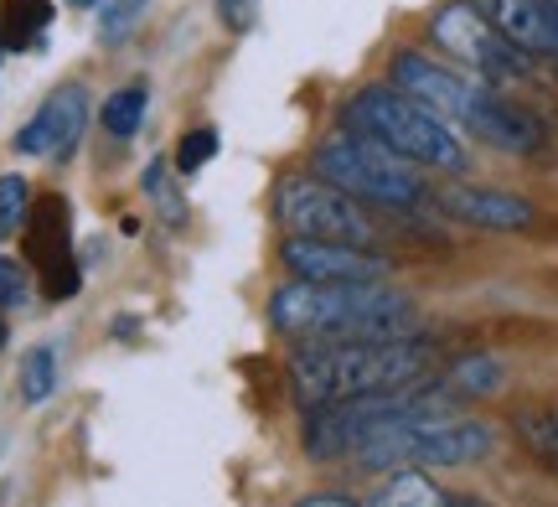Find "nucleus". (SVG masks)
<instances>
[{
  "label": "nucleus",
  "mask_w": 558,
  "mask_h": 507,
  "mask_svg": "<svg viewBox=\"0 0 558 507\" xmlns=\"http://www.w3.org/2000/svg\"><path fill=\"white\" fill-rule=\"evenodd\" d=\"M254 11H259V0H218V16L228 32H248V26H254Z\"/></svg>",
  "instance_id": "obj_25"
},
{
  "label": "nucleus",
  "mask_w": 558,
  "mask_h": 507,
  "mask_svg": "<svg viewBox=\"0 0 558 507\" xmlns=\"http://www.w3.org/2000/svg\"><path fill=\"white\" fill-rule=\"evenodd\" d=\"M279 264H284L295 280H316V285L388 280V259L373 254L367 244H331V239H295V233L279 244Z\"/></svg>",
  "instance_id": "obj_10"
},
{
  "label": "nucleus",
  "mask_w": 558,
  "mask_h": 507,
  "mask_svg": "<svg viewBox=\"0 0 558 507\" xmlns=\"http://www.w3.org/2000/svg\"><path fill=\"white\" fill-rule=\"evenodd\" d=\"M378 507H450V492L439 487L424 467H399L388 476Z\"/></svg>",
  "instance_id": "obj_18"
},
{
  "label": "nucleus",
  "mask_w": 558,
  "mask_h": 507,
  "mask_svg": "<svg viewBox=\"0 0 558 507\" xmlns=\"http://www.w3.org/2000/svg\"><path fill=\"white\" fill-rule=\"evenodd\" d=\"M275 218L295 239H331V244H373V218L357 197L320 177H284L275 186Z\"/></svg>",
  "instance_id": "obj_6"
},
{
  "label": "nucleus",
  "mask_w": 558,
  "mask_h": 507,
  "mask_svg": "<svg viewBox=\"0 0 558 507\" xmlns=\"http://www.w3.org/2000/svg\"><path fill=\"white\" fill-rule=\"evenodd\" d=\"M507 41L533 58H558V0H471Z\"/></svg>",
  "instance_id": "obj_13"
},
{
  "label": "nucleus",
  "mask_w": 558,
  "mask_h": 507,
  "mask_svg": "<svg viewBox=\"0 0 558 507\" xmlns=\"http://www.w3.org/2000/svg\"><path fill=\"white\" fill-rule=\"evenodd\" d=\"M429 37H435L439 52H450L465 73L497 83V88L507 79H522V73H527V62H533V52H522L518 41L501 37L497 26L481 16L471 0H450V5H439L435 21H429Z\"/></svg>",
  "instance_id": "obj_7"
},
{
  "label": "nucleus",
  "mask_w": 558,
  "mask_h": 507,
  "mask_svg": "<svg viewBox=\"0 0 558 507\" xmlns=\"http://www.w3.org/2000/svg\"><path fill=\"white\" fill-rule=\"evenodd\" d=\"M512 435H518V446L558 482V405L518 409V414H512Z\"/></svg>",
  "instance_id": "obj_14"
},
{
  "label": "nucleus",
  "mask_w": 558,
  "mask_h": 507,
  "mask_svg": "<svg viewBox=\"0 0 558 507\" xmlns=\"http://www.w3.org/2000/svg\"><path fill=\"white\" fill-rule=\"evenodd\" d=\"M497 450V430L481 420H460V414H439V420H403V425L378 430L373 440L357 446L362 471H399V467H424V471H460L481 467Z\"/></svg>",
  "instance_id": "obj_4"
},
{
  "label": "nucleus",
  "mask_w": 558,
  "mask_h": 507,
  "mask_svg": "<svg viewBox=\"0 0 558 507\" xmlns=\"http://www.w3.org/2000/svg\"><path fill=\"white\" fill-rule=\"evenodd\" d=\"M140 186H145V197L156 203L160 213V224L166 228H186V197H181V186H177V166H171V156H150V166L140 171Z\"/></svg>",
  "instance_id": "obj_17"
},
{
  "label": "nucleus",
  "mask_w": 558,
  "mask_h": 507,
  "mask_svg": "<svg viewBox=\"0 0 558 507\" xmlns=\"http://www.w3.org/2000/svg\"><path fill=\"white\" fill-rule=\"evenodd\" d=\"M145 109H150V88H145V83H124V88H114V94L104 99L99 120L114 141H135L140 124H145Z\"/></svg>",
  "instance_id": "obj_19"
},
{
  "label": "nucleus",
  "mask_w": 558,
  "mask_h": 507,
  "mask_svg": "<svg viewBox=\"0 0 558 507\" xmlns=\"http://www.w3.org/2000/svg\"><path fill=\"white\" fill-rule=\"evenodd\" d=\"M5 337H11V326H5V311H0V352H5Z\"/></svg>",
  "instance_id": "obj_29"
},
{
  "label": "nucleus",
  "mask_w": 558,
  "mask_h": 507,
  "mask_svg": "<svg viewBox=\"0 0 558 507\" xmlns=\"http://www.w3.org/2000/svg\"><path fill=\"white\" fill-rule=\"evenodd\" d=\"M88 124V88L83 83H62L58 94H47L41 109L16 130V150L32 161H73Z\"/></svg>",
  "instance_id": "obj_11"
},
{
  "label": "nucleus",
  "mask_w": 558,
  "mask_h": 507,
  "mask_svg": "<svg viewBox=\"0 0 558 507\" xmlns=\"http://www.w3.org/2000/svg\"><path fill=\"white\" fill-rule=\"evenodd\" d=\"M435 367L429 337H341V342H305L290 358V394L300 409L388 394V388L418 384Z\"/></svg>",
  "instance_id": "obj_1"
},
{
  "label": "nucleus",
  "mask_w": 558,
  "mask_h": 507,
  "mask_svg": "<svg viewBox=\"0 0 558 507\" xmlns=\"http://www.w3.org/2000/svg\"><path fill=\"white\" fill-rule=\"evenodd\" d=\"M26 259L37 269L47 301H73L83 290L78 259H73V207L58 192H41L26 207Z\"/></svg>",
  "instance_id": "obj_9"
},
{
  "label": "nucleus",
  "mask_w": 558,
  "mask_h": 507,
  "mask_svg": "<svg viewBox=\"0 0 558 507\" xmlns=\"http://www.w3.org/2000/svg\"><path fill=\"white\" fill-rule=\"evenodd\" d=\"M439 384L465 405V399H486V394H497V388L507 384V367H501V358L471 352V358H456V363L445 367V373H439Z\"/></svg>",
  "instance_id": "obj_16"
},
{
  "label": "nucleus",
  "mask_w": 558,
  "mask_h": 507,
  "mask_svg": "<svg viewBox=\"0 0 558 507\" xmlns=\"http://www.w3.org/2000/svg\"><path fill=\"white\" fill-rule=\"evenodd\" d=\"M150 0H99V41H124Z\"/></svg>",
  "instance_id": "obj_22"
},
{
  "label": "nucleus",
  "mask_w": 558,
  "mask_h": 507,
  "mask_svg": "<svg viewBox=\"0 0 558 507\" xmlns=\"http://www.w3.org/2000/svg\"><path fill=\"white\" fill-rule=\"evenodd\" d=\"M213 156H218V130H213V124H197V130H186V135H181L171 166H177V177H197Z\"/></svg>",
  "instance_id": "obj_21"
},
{
  "label": "nucleus",
  "mask_w": 558,
  "mask_h": 507,
  "mask_svg": "<svg viewBox=\"0 0 558 507\" xmlns=\"http://www.w3.org/2000/svg\"><path fill=\"white\" fill-rule=\"evenodd\" d=\"M26 207H32V186H26V177H0V239L11 233L16 224H26Z\"/></svg>",
  "instance_id": "obj_23"
},
{
  "label": "nucleus",
  "mask_w": 558,
  "mask_h": 507,
  "mask_svg": "<svg viewBox=\"0 0 558 507\" xmlns=\"http://www.w3.org/2000/svg\"><path fill=\"white\" fill-rule=\"evenodd\" d=\"M316 177L341 186V192L357 197V203H373V207L429 203V186H424L414 161H403V156H393L388 145L367 141V135L347 130V124H341L331 141L316 145Z\"/></svg>",
  "instance_id": "obj_5"
},
{
  "label": "nucleus",
  "mask_w": 558,
  "mask_h": 507,
  "mask_svg": "<svg viewBox=\"0 0 558 507\" xmlns=\"http://www.w3.org/2000/svg\"><path fill=\"white\" fill-rule=\"evenodd\" d=\"M47 26H52V0H0V47L5 52L41 47Z\"/></svg>",
  "instance_id": "obj_15"
},
{
  "label": "nucleus",
  "mask_w": 558,
  "mask_h": 507,
  "mask_svg": "<svg viewBox=\"0 0 558 507\" xmlns=\"http://www.w3.org/2000/svg\"><path fill=\"white\" fill-rule=\"evenodd\" d=\"M73 11H99V0H68Z\"/></svg>",
  "instance_id": "obj_28"
},
{
  "label": "nucleus",
  "mask_w": 558,
  "mask_h": 507,
  "mask_svg": "<svg viewBox=\"0 0 558 507\" xmlns=\"http://www.w3.org/2000/svg\"><path fill=\"white\" fill-rule=\"evenodd\" d=\"M388 79H393V88H403V94L418 99L424 109H435L439 120L456 124V130H471L476 109L486 104V94L497 88V83L476 79V73H460V68H445V62H435L429 52H414V47L393 52Z\"/></svg>",
  "instance_id": "obj_8"
},
{
  "label": "nucleus",
  "mask_w": 558,
  "mask_h": 507,
  "mask_svg": "<svg viewBox=\"0 0 558 507\" xmlns=\"http://www.w3.org/2000/svg\"><path fill=\"white\" fill-rule=\"evenodd\" d=\"M295 507H362L352 497H341V492H311V497H300Z\"/></svg>",
  "instance_id": "obj_26"
},
{
  "label": "nucleus",
  "mask_w": 558,
  "mask_h": 507,
  "mask_svg": "<svg viewBox=\"0 0 558 507\" xmlns=\"http://www.w3.org/2000/svg\"><path fill=\"white\" fill-rule=\"evenodd\" d=\"M347 130H357L367 141L388 145L393 156L414 161L418 171H465L471 166V150L456 135V124H445L435 109H424L418 99H409L393 83H367L362 94H352L347 114H341Z\"/></svg>",
  "instance_id": "obj_3"
},
{
  "label": "nucleus",
  "mask_w": 558,
  "mask_h": 507,
  "mask_svg": "<svg viewBox=\"0 0 558 507\" xmlns=\"http://www.w3.org/2000/svg\"><path fill=\"white\" fill-rule=\"evenodd\" d=\"M450 507H486L481 497H471V492H450Z\"/></svg>",
  "instance_id": "obj_27"
},
{
  "label": "nucleus",
  "mask_w": 558,
  "mask_h": 507,
  "mask_svg": "<svg viewBox=\"0 0 558 507\" xmlns=\"http://www.w3.org/2000/svg\"><path fill=\"white\" fill-rule=\"evenodd\" d=\"M0 58H5V47H0Z\"/></svg>",
  "instance_id": "obj_30"
},
{
  "label": "nucleus",
  "mask_w": 558,
  "mask_h": 507,
  "mask_svg": "<svg viewBox=\"0 0 558 507\" xmlns=\"http://www.w3.org/2000/svg\"><path fill=\"white\" fill-rule=\"evenodd\" d=\"M456 224L465 228H481V233H522V228L538 224V207L518 197V192H501V186H445L435 197Z\"/></svg>",
  "instance_id": "obj_12"
},
{
  "label": "nucleus",
  "mask_w": 558,
  "mask_h": 507,
  "mask_svg": "<svg viewBox=\"0 0 558 507\" xmlns=\"http://www.w3.org/2000/svg\"><path fill=\"white\" fill-rule=\"evenodd\" d=\"M32 301V280L16 259H0V311H16V305Z\"/></svg>",
  "instance_id": "obj_24"
},
{
  "label": "nucleus",
  "mask_w": 558,
  "mask_h": 507,
  "mask_svg": "<svg viewBox=\"0 0 558 507\" xmlns=\"http://www.w3.org/2000/svg\"><path fill=\"white\" fill-rule=\"evenodd\" d=\"M52 388H58V352L52 347H32L21 358V399L41 405V399H52Z\"/></svg>",
  "instance_id": "obj_20"
},
{
  "label": "nucleus",
  "mask_w": 558,
  "mask_h": 507,
  "mask_svg": "<svg viewBox=\"0 0 558 507\" xmlns=\"http://www.w3.org/2000/svg\"><path fill=\"white\" fill-rule=\"evenodd\" d=\"M264 316L284 337H311V342H341V337H409L414 331V301L373 285H316L290 280L279 285Z\"/></svg>",
  "instance_id": "obj_2"
}]
</instances>
